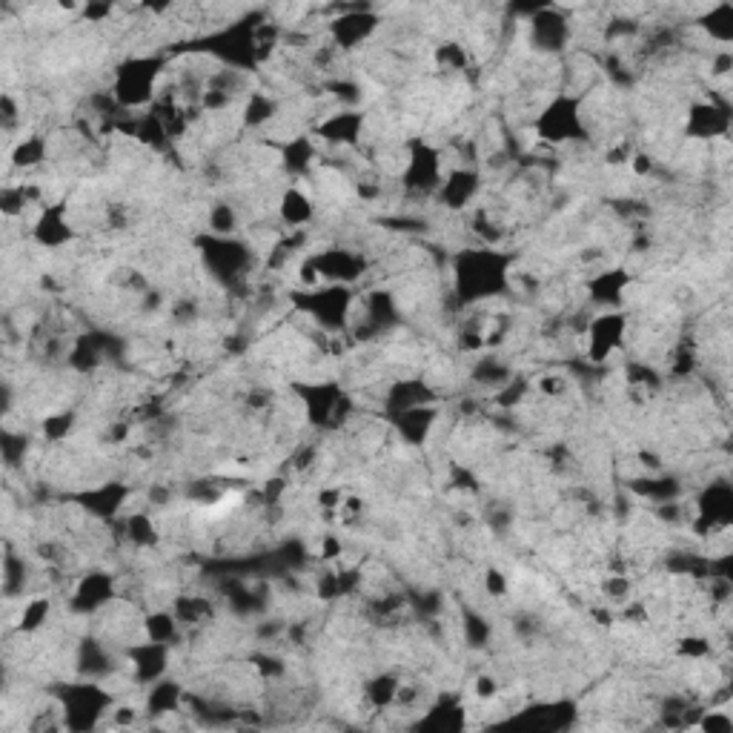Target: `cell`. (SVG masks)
Segmentation results:
<instances>
[{"instance_id": "cell-6", "label": "cell", "mask_w": 733, "mask_h": 733, "mask_svg": "<svg viewBox=\"0 0 733 733\" xmlns=\"http://www.w3.org/2000/svg\"><path fill=\"white\" fill-rule=\"evenodd\" d=\"M361 132V118L356 112H338L321 123V135L327 144H356Z\"/></svg>"}, {"instance_id": "cell-2", "label": "cell", "mask_w": 733, "mask_h": 733, "mask_svg": "<svg viewBox=\"0 0 733 733\" xmlns=\"http://www.w3.org/2000/svg\"><path fill=\"white\" fill-rule=\"evenodd\" d=\"M535 130L550 144H565L573 140V135L582 132V118H579V104L570 97H556L553 104L544 109V115L535 123Z\"/></svg>"}, {"instance_id": "cell-12", "label": "cell", "mask_w": 733, "mask_h": 733, "mask_svg": "<svg viewBox=\"0 0 733 733\" xmlns=\"http://www.w3.org/2000/svg\"><path fill=\"white\" fill-rule=\"evenodd\" d=\"M49 599H32V602H26L23 604V611H21V630H38L40 625L46 622V616H49Z\"/></svg>"}, {"instance_id": "cell-16", "label": "cell", "mask_w": 733, "mask_h": 733, "mask_svg": "<svg viewBox=\"0 0 733 733\" xmlns=\"http://www.w3.org/2000/svg\"><path fill=\"white\" fill-rule=\"evenodd\" d=\"M484 590H487L490 596H504V594H507V579H504V573L490 570V573L484 576Z\"/></svg>"}, {"instance_id": "cell-11", "label": "cell", "mask_w": 733, "mask_h": 733, "mask_svg": "<svg viewBox=\"0 0 733 733\" xmlns=\"http://www.w3.org/2000/svg\"><path fill=\"white\" fill-rule=\"evenodd\" d=\"M316 158V149L313 144H309L307 138H299V140H292L287 155H284V161H287V169L290 173H307V166L313 164Z\"/></svg>"}, {"instance_id": "cell-4", "label": "cell", "mask_w": 733, "mask_h": 733, "mask_svg": "<svg viewBox=\"0 0 733 733\" xmlns=\"http://www.w3.org/2000/svg\"><path fill=\"white\" fill-rule=\"evenodd\" d=\"M375 23L378 21L373 15H366V12H350V15L333 21L330 32H333L335 46L352 49V46H358L364 38H370V32L375 29Z\"/></svg>"}, {"instance_id": "cell-14", "label": "cell", "mask_w": 733, "mask_h": 733, "mask_svg": "<svg viewBox=\"0 0 733 733\" xmlns=\"http://www.w3.org/2000/svg\"><path fill=\"white\" fill-rule=\"evenodd\" d=\"M699 730H711V733H728L733 728V719L728 711H708L702 716V722L696 725Z\"/></svg>"}, {"instance_id": "cell-13", "label": "cell", "mask_w": 733, "mask_h": 733, "mask_svg": "<svg viewBox=\"0 0 733 733\" xmlns=\"http://www.w3.org/2000/svg\"><path fill=\"white\" fill-rule=\"evenodd\" d=\"M44 140L40 138H23V144L15 149V164L18 166H35L38 161H44Z\"/></svg>"}, {"instance_id": "cell-1", "label": "cell", "mask_w": 733, "mask_h": 733, "mask_svg": "<svg viewBox=\"0 0 733 733\" xmlns=\"http://www.w3.org/2000/svg\"><path fill=\"white\" fill-rule=\"evenodd\" d=\"M161 72H164L161 61H155V58H135L130 63H123L115 72L112 97H115L121 106H147V104H152Z\"/></svg>"}, {"instance_id": "cell-9", "label": "cell", "mask_w": 733, "mask_h": 733, "mask_svg": "<svg viewBox=\"0 0 733 733\" xmlns=\"http://www.w3.org/2000/svg\"><path fill=\"white\" fill-rule=\"evenodd\" d=\"M476 175L468 173V169H459L447 181H442V195L450 206H464L473 195H476Z\"/></svg>"}, {"instance_id": "cell-7", "label": "cell", "mask_w": 733, "mask_h": 733, "mask_svg": "<svg viewBox=\"0 0 733 733\" xmlns=\"http://www.w3.org/2000/svg\"><path fill=\"white\" fill-rule=\"evenodd\" d=\"M728 130V115L722 109H716L711 104H699L690 109V132L699 138H711Z\"/></svg>"}, {"instance_id": "cell-10", "label": "cell", "mask_w": 733, "mask_h": 733, "mask_svg": "<svg viewBox=\"0 0 733 733\" xmlns=\"http://www.w3.org/2000/svg\"><path fill=\"white\" fill-rule=\"evenodd\" d=\"M144 630H147L149 642L166 645L178 633V619L173 613H152V616H147Z\"/></svg>"}, {"instance_id": "cell-3", "label": "cell", "mask_w": 733, "mask_h": 733, "mask_svg": "<svg viewBox=\"0 0 733 733\" xmlns=\"http://www.w3.org/2000/svg\"><path fill=\"white\" fill-rule=\"evenodd\" d=\"M625 327H628V321H625V316H619V313L602 316V318H596L594 324H590V338H587L590 358H594V361H604V358H608L611 352L619 344H622Z\"/></svg>"}, {"instance_id": "cell-5", "label": "cell", "mask_w": 733, "mask_h": 733, "mask_svg": "<svg viewBox=\"0 0 733 733\" xmlns=\"http://www.w3.org/2000/svg\"><path fill=\"white\" fill-rule=\"evenodd\" d=\"M278 213H281V221L299 230V227H307V223L313 221L316 206H313V201H309L307 192H301L299 187H292V190L284 192V198H281Z\"/></svg>"}, {"instance_id": "cell-8", "label": "cell", "mask_w": 733, "mask_h": 733, "mask_svg": "<svg viewBox=\"0 0 733 733\" xmlns=\"http://www.w3.org/2000/svg\"><path fill=\"white\" fill-rule=\"evenodd\" d=\"M35 238L46 247H58V244H63V241L72 238V230H69V223H66L61 209H46V213L40 215L38 227H35Z\"/></svg>"}, {"instance_id": "cell-15", "label": "cell", "mask_w": 733, "mask_h": 733, "mask_svg": "<svg viewBox=\"0 0 733 733\" xmlns=\"http://www.w3.org/2000/svg\"><path fill=\"white\" fill-rule=\"evenodd\" d=\"M496 694H499V682L493 679V676H478L476 679V696L482 702H490V699H496Z\"/></svg>"}]
</instances>
